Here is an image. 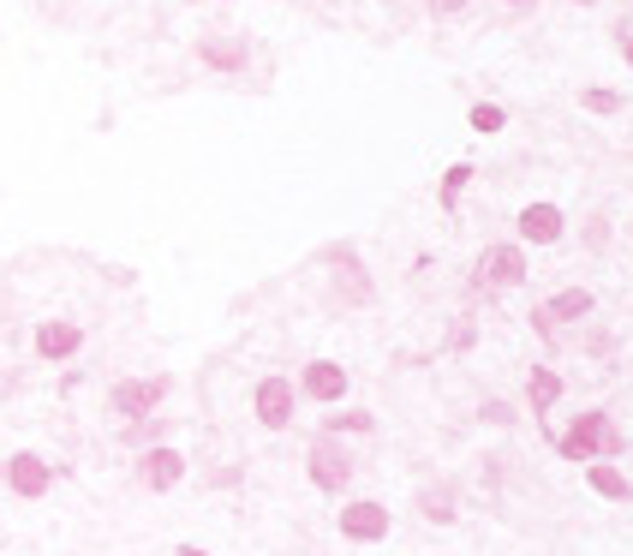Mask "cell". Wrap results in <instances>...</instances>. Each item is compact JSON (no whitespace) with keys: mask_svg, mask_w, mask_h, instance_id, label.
<instances>
[{"mask_svg":"<svg viewBox=\"0 0 633 556\" xmlns=\"http://www.w3.org/2000/svg\"><path fill=\"white\" fill-rule=\"evenodd\" d=\"M556 449H562V461H616V454L628 449V437H622V425H616L610 413H580Z\"/></svg>","mask_w":633,"mask_h":556,"instance_id":"cell-1","label":"cell"},{"mask_svg":"<svg viewBox=\"0 0 633 556\" xmlns=\"http://www.w3.org/2000/svg\"><path fill=\"white\" fill-rule=\"evenodd\" d=\"M294 407H299V383L282 371L258 377V389H251V413H258L263 431H287L294 425Z\"/></svg>","mask_w":633,"mask_h":556,"instance_id":"cell-2","label":"cell"},{"mask_svg":"<svg viewBox=\"0 0 633 556\" xmlns=\"http://www.w3.org/2000/svg\"><path fill=\"white\" fill-rule=\"evenodd\" d=\"M162 401H168V377H126V383L108 389V413H120L126 425L150 419Z\"/></svg>","mask_w":633,"mask_h":556,"instance_id":"cell-3","label":"cell"},{"mask_svg":"<svg viewBox=\"0 0 633 556\" xmlns=\"http://www.w3.org/2000/svg\"><path fill=\"white\" fill-rule=\"evenodd\" d=\"M335 527H341V539H347V545H383L395 521H389V509L377 497H353V502H341Z\"/></svg>","mask_w":633,"mask_h":556,"instance_id":"cell-4","label":"cell"},{"mask_svg":"<svg viewBox=\"0 0 633 556\" xmlns=\"http://www.w3.org/2000/svg\"><path fill=\"white\" fill-rule=\"evenodd\" d=\"M306 478L323 490V497H341V490L353 485V454L335 449V437H316L311 454H306Z\"/></svg>","mask_w":633,"mask_h":556,"instance_id":"cell-5","label":"cell"},{"mask_svg":"<svg viewBox=\"0 0 633 556\" xmlns=\"http://www.w3.org/2000/svg\"><path fill=\"white\" fill-rule=\"evenodd\" d=\"M526 275H532V263H526V246H521V239L485 246V258H478V282H485V287H502V294H509V287H521Z\"/></svg>","mask_w":633,"mask_h":556,"instance_id":"cell-6","label":"cell"},{"mask_svg":"<svg viewBox=\"0 0 633 556\" xmlns=\"http://www.w3.org/2000/svg\"><path fill=\"white\" fill-rule=\"evenodd\" d=\"M7 490H12V497H24V502H43L48 490H55V466H48L36 449H19L7 461Z\"/></svg>","mask_w":633,"mask_h":556,"instance_id":"cell-7","label":"cell"},{"mask_svg":"<svg viewBox=\"0 0 633 556\" xmlns=\"http://www.w3.org/2000/svg\"><path fill=\"white\" fill-rule=\"evenodd\" d=\"M347 389H353V377H347V365H335V359H311L306 371H299V395L316 401V407H341Z\"/></svg>","mask_w":633,"mask_h":556,"instance_id":"cell-8","label":"cell"},{"mask_svg":"<svg viewBox=\"0 0 633 556\" xmlns=\"http://www.w3.org/2000/svg\"><path fill=\"white\" fill-rule=\"evenodd\" d=\"M180 478H186V454H180V449L156 443V449L138 454V485H144L150 497H168V490L180 485Z\"/></svg>","mask_w":633,"mask_h":556,"instance_id":"cell-9","label":"cell"},{"mask_svg":"<svg viewBox=\"0 0 633 556\" xmlns=\"http://www.w3.org/2000/svg\"><path fill=\"white\" fill-rule=\"evenodd\" d=\"M514 227H521V246H556L562 227H568V216L556 204H526L521 216H514Z\"/></svg>","mask_w":633,"mask_h":556,"instance_id":"cell-10","label":"cell"},{"mask_svg":"<svg viewBox=\"0 0 633 556\" xmlns=\"http://www.w3.org/2000/svg\"><path fill=\"white\" fill-rule=\"evenodd\" d=\"M592 306L598 299L586 294V287H562V294H550L532 318H538V330H550V323H580V318H592Z\"/></svg>","mask_w":633,"mask_h":556,"instance_id":"cell-11","label":"cell"},{"mask_svg":"<svg viewBox=\"0 0 633 556\" xmlns=\"http://www.w3.org/2000/svg\"><path fill=\"white\" fill-rule=\"evenodd\" d=\"M79 347H84V330H79V323H67V318H48V323H36V353H43L48 365L72 359Z\"/></svg>","mask_w":633,"mask_h":556,"instance_id":"cell-12","label":"cell"},{"mask_svg":"<svg viewBox=\"0 0 633 556\" xmlns=\"http://www.w3.org/2000/svg\"><path fill=\"white\" fill-rule=\"evenodd\" d=\"M198 60L215 67V72H246L251 48L239 43V36H204V43H198Z\"/></svg>","mask_w":633,"mask_h":556,"instance_id":"cell-13","label":"cell"},{"mask_svg":"<svg viewBox=\"0 0 633 556\" xmlns=\"http://www.w3.org/2000/svg\"><path fill=\"white\" fill-rule=\"evenodd\" d=\"M586 485L598 490L604 502H628V497H633V478H628L616 461H586Z\"/></svg>","mask_w":633,"mask_h":556,"instance_id":"cell-14","label":"cell"},{"mask_svg":"<svg viewBox=\"0 0 633 556\" xmlns=\"http://www.w3.org/2000/svg\"><path fill=\"white\" fill-rule=\"evenodd\" d=\"M526 401H532V413H550L556 401H562V377H556L550 365H532V377H526Z\"/></svg>","mask_w":633,"mask_h":556,"instance_id":"cell-15","label":"cell"},{"mask_svg":"<svg viewBox=\"0 0 633 556\" xmlns=\"http://www.w3.org/2000/svg\"><path fill=\"white\" fill-rule=\"evenodd\" d=\"M419 514L430 527H449L454 521V490H419Z\"/></svg>","mask_w":633,"mask_h":556,"instance_id":"cell-16","label":"cell"},{"mask_svg":"<svg viewBox=\"0 0 633 556\" xmlns=\"http://www.w3.org/2000/svg\"><path fill=\"white\" fill-rule=\"evenodd\" d=\"M466 126H473L478 138H490V132H502V126H509V114H502V103H473Z\"/></svg>","mask_w":633,"mask_h":556,"instance_id":"cell-17","label":"cell"},{"mask_svg":"<svg viewBox=\"0 0 633 556\" xmlns=\"http://www.w3.org/2000/svg\"><path fill=\"white\" fill-rule=\"evenodd\" d=\"M341 431L371 437V431H377V419H371V413H329V419H323V437H341Z\"/></svg>","mask_w":633,"mask_h":556,"instance_id":"cell-18","label":"cell"},{"mask_svg":"<svg viewBox=\"0 0 633 556\" xmlns=\"http://www.w3.org/2000/svg\"><path fill=\"white\" fill-rule=\"evenodd\" d=\"M466 180H473V168H466V162H454V168L442 174V210H454V198L466 192Z\"/></svg>","mask_w":633,"mask_h":556,"instance_id":"cell-19","label":"cell"},{"mask_svg":"<svg viewBox=\"0 0 633 556\" xmlns=\"http://www.w3.org/2000/svg\"><path fill=\"white\" fill-rule=\"evenodd\" d=\"M580 108L586 114H622V96L616 91H580Z\"/></svg>","mask_w":633,"mask_h":556,"instance_id":"cell-20","label":"cell"},{"mask_svg":"<svg viewBox=\"0 0 633 556\" xmlns=\"http://www.w3.org/2000/svg\"><path fill=\"white\" fill-rule=\"evenodd\" d=\"M485 419L490 425H514V407H509V401H485Z\"/></svg>","mask_w":633,"mask_h":556,"instance_id":"cell-21","label":"cell"},{"mask_svg":"<svg viewBox=\"0 0 633 556\" xmlns=\"http://www.w3.org/2000/svg\"><path fill=\"white\" fill-rule=\"evenodd\" d=\"M430 19H454V12H466V0H425Z\"/></svg>","mask_w":633,"mask_h":556,"instance_id":"cell-22","label":"cell"},{"mask_svg":"<svg viewBox=\"0 0 633 556\" xmlns=\"http://www.w3.org/2000/svg\"><path fill=\"white\" fill-rule=\"evenodd\" d=\"M622 55H628V67H633V31H622Z\"/></svg>","mask_w":633,"mask_h":556,"instance_id":"cell-23","label":"cell"},{"mask_svg":"<svg viewBox=\"0 0 633 556\" xmlns=\"http://www.w3.org/2000/svg\"><path fill=\"white\" fill-rule=\"evenodd\" d=\"M509 7H532V0H509Z\"/></svg>","mask_w":633,"mask_h":556,"instance_id":"cell-24","label":"cell"},{"mask_svg":"<svg viewBox=\"0 0 633 556\" xmlns=\"http://www.w3.org/2000/svg\"><path fill=\"white\" fill-rule=\"evenodd\" d=\"M574 7H592V0H574Z\"/></svg>","mask_w":633,"mask_h":556,"instance_id":"cell-25","label":"cell"}]
</instances>
